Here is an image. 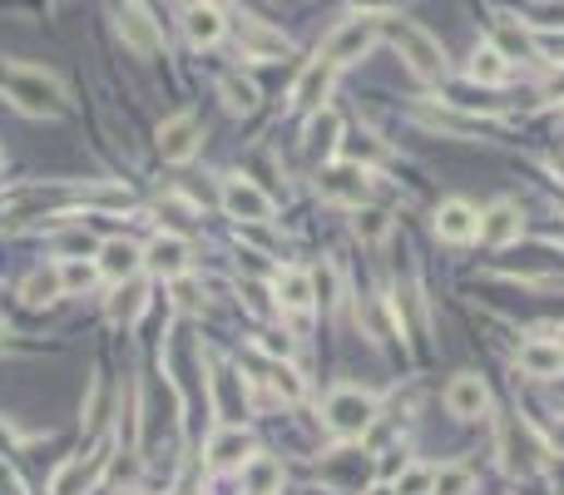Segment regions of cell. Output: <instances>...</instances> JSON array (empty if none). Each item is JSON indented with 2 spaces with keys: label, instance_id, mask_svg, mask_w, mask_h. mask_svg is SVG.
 <instances>
[{
  "label": "cell",
  "instance_id": "9a60e30c",
  "mask_svg": "<svg viewBox=\"0 0 564 495\" xmlns=\"http://www.w3.org/2000/svg\"><path fill=\"white\" fill-rule=\"evenodd\" d=\"M436 233L446 238V243H470V238H480V214L470 204H460V198H451L436 214Z\"/></svg>",
  "mask_w": 564,
  "mask_h": 495
},
{
  "label": "cell",
  "instance_id": "7402d4cb",
  "mask_svg": "<svg viewBox=\"0 0 564 495\" xmlns=\"http://www.w3.org/2000/svg\"><path fill=\"white\" fill-rule=\"evenodd\" d=\"M283 485V466L273 456H248L243 461V495H277Z\"/></svg>",
  "mask_w": 564,
  "mask_h": 495
},
{
  "label": "cell",
  "instance_id": "f546056e",
  "mask_svg": "<svg viewBox=\"0 0 564 495\" xmlns=\"http://www.w3.org/2000/svg\"><path fill=\"white\" fill-rule=\"evenodd\" d=\"M218 89H224V105L228 109H243V114H248V109L257 105V89L248 85V80H238V75H224V85H218Z\"/></svg>",
  "mask_w": 564,
  "mask_h": 495
},
{
  "label": "cell",
  "instance_id": "e575fe53",
  "mask_svg": "<svg viewBox=\"0 0 564 495\" xmlns=\"http://www.w3.org/2000/svg\"><path fill=\"white\" fill-rule=\"evenodd\" d=\"M64 253H95V238H89V233H70V238H64Z\"/></svg>",
  "mask_w": 564,
  "mask_h": 495
},
{
  "label": "cell",
  "instance_id": "484cf974",
  "mask_svg": "<svg viewBox=\"0 0 564 495\" xmlns=\"http://www.w3.org/2000/svg\"><path fill=\"white\" fill-rule=\"evenodd\" d=\"M139 313H144V288H139V282H119L115 302H109V317H115V323H134Z\"/></svg>",
  "mask_w": 564,
  "mask_h": 495
},
{
  "label": "cell",
  "instance_id": "277c9868",
  "mask_svg": "<svg viewBox=\"0 0 564 495\" xmlns=\"http://www.w3.org/2000/svg\"><path fill=\"white\" fill-rule=\"evenodd\" d=\"M376 45V15H351V21H341L337 31L327 35V45H322V60H332V65H351V60H362L367 50Z\"/></svg>",
  "mask_w": 564,
  "mask_h": 495
},
{
  "label": "cell",
  "instance_id": "4316f807",
  "mask_svg": "<svg viewBox=\"0 0 564 495\" xmlns=\"http://www.w3.org/2000/svg\"><path fill=\"white\" fill-rule=\"evenodd\" d=\"M95 278H99V263H85V258H64L60 263V288L64 292H85Z\"/></svg>",
  "mask_w": 564,
  "mask_h": 495
},
{
  "label": "cell",
  "instance_id": "60d3db41",
  "mask_svg": "<svg viewBox=\"0 0 564 495\" xmlns=\"http://www.w3.org/2000/svg\"><path fill=\"white\" fill-rule=\"evenodd\" d=\"M189 5H203V0H189Z\"/></svg>",
  "mask_w": 564,
  "mask_h": 495
},
{
  "label": "cell",
  "instance_id": "d6a6232c",
  "mask_svg": "<svg viewBox=\"0 0 564 495\" xmlns=\"http://www.w3.org/2000/svg\"><path fill=\"white\" fill-rule=\"evenodd\" d=\"M535 25H564V0H535Z\"/></svg>",
  "mask_w": 564,
  "mask_h": 495
},
{
  "label": "cell",
  "instance_id": "ab89813d",
  "mask_svg": "<svg viewBox=\"0 0 564 495\" xmlns=\"http://www.w3.org/2000/svg\"><path fill=\"white\" fill-rule=\"evenodd\" d=\"M0 352H5V333H0Z\"/></svg>",
  "mask_w": 564,
  "mask_h": 495
},
{
  "label": "cell",
  "instance_id": "f35d334b",
  "mask_svg": "<svg viewBox=\"0 0 564 495\" xmlns=\"http://www.w3.org/2000/svg\"><path fill=\"white\" fill-rule=\"evenodd\" d=\"M554 238H560V247H564V228H560V233H554Z\"/></svg>",
  "mask_w": 564,
  "mask_h": 495
},
{
  "label": "cell",
  "instance_id": "8d00e7d4",
  "mask_svg": "<svg viewBox=\"0 0 564 495\" xmlns=\"http://www.w3.org/2000/svg\"><path fill=\"white\" fill-rule=\"evenodd\" d=\"M372 495H396V491H392V485H376V491H372Z\"/></svg>",
  "mask_w": 564,
  "mask_h": 495
},
{
  "label": "cell",
  "instance_id": "9c48e42d",
  "mask_svg": "<svg viewBox=\"0 0 564 495\" xmlns=\"http://www.w3.org/2000/svg\"><path fill=\"white\" fill-rule=\"evenodd\" d=\"M144 268L154 273V278H183L189 273V243L183 238H173V233H159L149 247H144Z\"/></svg>",
  "mask_w": 564,
  "mask_h": 495
},
{
  "label": "cell",
  "instance_id": "3957f363",
  "mask_svg": "<svg viewBox=\"0 0 564 495\" xmlns=\"http://www.w3.org/2000/svg\"><path fill=\"white\" fill-rule=\"evenodd\" d=\"M327 426H332V436H341V442H351V436H362L367 426L376 421V401L367 397V391H357V387H341V391H332L327 397Z\"/></svg>",
  "mask_w": 564,
  "mask_h": 495
},
{
  "label": "cell",
  "instance_id": "d6986e66",
  "mask_svg": "<svg viewBox=\"0 0 564 495\" xmlns=\"http://www.w3.org/2000/svg\"><path fill=\"white\" fill-rule=\"evenodd\" d=\"M520 208L515 204H495L485 218H480V238H485L490 247H505V243H515L520 238Z\"/></svg>",
  "mask_w": 564,
  "mask_h": 495
},
{
  "label": "cell",
  "instance_id": "d4e9b609",
  "mask_svg": "<svg viewBox=\"0 0 564 495\" xmlns=\"http://www.w3.org/2000/svg\"><path fill=\"white\" fill-rule=\"evenodd\" d=\"M25 302H35V307H40V302H55L60 298V268H40V273H31V278H25Z\"/></svg>",
  "mask_w": 564,
  "mask_h": 495
},
{
  "label": "cell",
  "instance_id": "2e32d148",
  "mask_svg": "<svg viewBox=\"0 0 564 495\" xmlns=\"http://www.w3.org/2000/svg\"><path fill=\"white\" fill-rule=\"evenodd\" d=\"M119 35L134 45V55H154V50H159V31H154V21L139 11L134 0H124V5H119Z\"/></svg>",
  "mask_w": 564,
  "mask_h": 495
},
{
  "label": "cell",
  "instance_id": "e0dca14e",
  "mask_svg": "<svg viewBox=\"0 0 564 495\" xmlns=\"http://www.w3.org/2000/svg\"><path fill=\"white\" fill-rule=\"evenodd\" d=\"M520 372H530V377H560L564 372V342H544V337L525 342L520 347Z\"/></svg>",
  "mask_w": 564,
  "mask_h": 495
},
{
  "label": "cell",
  "instance_id": "836d02e7",
  "mask_svg": "<svg viewBox=\"0 0 564 495\" xmlns=\"http://www.w3.org/2000/svg\"><path fill=\"white\" fill-rule=\"evenodd\" d=\"M386 228H392V224H386V214H362V218H357V233H362L367 243H376Z\"/></svg>",
  "mask_w": 564,
  "mask_h": 495
},
{
  "label": "cell",
  "instance_id": "5b68a950",
  "mask_svg": "<svg viewBox=\"0 0 564 495\" xmlns=\"http://www.w3.org/2000/svg\"><path fill=\"white\" fill-rule=\"evenodd\" d=\"M501 456H505V471H515V475H530L544 466V446L530 436L525 421H505L501 426Z\"/></svg>",
  "mask_w": 564,
  "mask_h": 495
},
{
  "label": "cell",
  "instance_id": "6da1fadb",
  "mask_svg": "<svg viewBox=\"0 0 564 495\" xmlns=\"http://www.w3.org/2000/svg\"><path fill=\"white\" fill-rule=\"evenodd\" d=\"M5 99H11L21 114H60L64 109V85L55 75H45V70H31V65H11L5 70Z\"/></svg>",
  "mask_w": 564,
  "mask_h": 495
},
{
  "label": "cell",
  "instance_id": "1f68e13d",
  "mask_svg": "<svg viewBox=\"0 0 564 495\" xmlns=\"http://www.w3.org/2000/svg\"><path fill=\"white\" fill-rule=\"evenodd\" d=\"M470 481H476V475H470L466 466H446V471H436V491L431 495H470Z\"/></svg>",
  "mask_w": 564,
  "mask_h": 495
},
{
  "label": "cell",
  "instance_id": "7c38bea8",
  "mask_svg": "<svg viewBox=\"0 0 564 495\" xmlns=\"http://www.w3.org/2000/svg\"><path fill=\"white\" fill-rule=\"evenodd\" d=\"M238 45H243L248 60H277V55H288V35L267 31L257 15H243V21H238Z\"/></svg>",
  "mask_w": 564,
  "mask_h": 495
},
{
  "label": "cell",
  "instance_id": "ffe728a7",
  "mask_svg": "<svg viewBox=\"0 0 564 495\" xmlns=\"http://www.w3.org/2000/svg\"><path fill=\"white\" fill-rule=\"evenodd\" d=\"M183 31H189V40L203 50V45H218V40H224L228 25H224V15H218L214 5L203 0V5H189V15H183Z\"/></svg>",
  "mask_w": 564,
  "mask_h": 495
},
{
  "label": "cell",
  "instance_id": "52a82bcc",
  "mask_svg": "<svg viewBox=\"0 0 564 495\" xmlns=\"http://www.w3.org/2000/svg\"><path fill=\"white\" fill-rule=\"evenodd\" d=\"M224 208L233 218H243V224H267L273 218V198L248 179H224Z\"/></svg>",
  "mask_w": 564,
  "mask_h": 495
},
{
  "label": "cell",
  "instance_id": "44dd1931",
  "mask_svg": "<svg viewBox=\"0 0 564 495\" xmlns=\"http://www.w3.org/2000/svg\"><path fill=\"white\" fill-rule=\"evenodd\" d=\"M337 134H341V119L332 114V109H317V114L308 119V134H302V149L312 154V159H322V154L337 149Z\"/></svg>",
  "mask_w": 564,
  "mask_h": 495
},
{
  "label": "cell",
  "instance_id": "ba28073f",
  "mask_svg": "<svg viewBox=\"0 0 564 495\" xmlns=\"http://www.w3.org/2000/svg\"><path fill=\"white\" fill-rule=\"evenodd\" d=\"M199 140H203V130H199V119L193 114H173V119L159 124V154L169 164L193 159V154H199Z\"/></svg>",
  "mask_w": 564,
  "mask_h": 495
},
{
  "label": "cell",
  "instance_id": "4dcf8cb0",
  "mask_svg": "<svg viewBox=\"0 0 564 495\" xmlns=\"http://www.w3.org/2000/svg\"><path fill=\"white\" fill-rule=\"evenodd\" d=\"M267 382H273V391H283L288 401H298V397H302V377L292 372L288 362H267Z\"/></svg>",
  "mask_w": 564,
  "mask_h": 495
},
{
  "label": "cell",
  "instance_id": "5bb4252c",
  "mask_svg": "<svg viewBox=\"0 0 564 495\" xmlns=\"http://www.w3.org/2000/svg\"><path fill=\"white\" fill-rule=\"evenodd\" d=\"M332 80H337V65L332 60H317V65H308L298 75V85H292V105L308 109V114H317L322 99L332 95Z\"/></svg>",
  "mask_w": 564,
  "mask_h": 495
},
{
  "label": "cell",
  "instance_id": "7a4b0ae2",
  "mask_svg": "<svg viewBox=\"0 0 564 495\" xmlns=\"http://www.w3.org/2000/svg\"><path fill=\"white\" fill-rule=\"evenodd\" d=\"M386 35H392V45L401 50V60L421 80H446V50H441L436 35H427L421 25H411V21H392L386 25Z\"/></svg>",
  "mask_w": 564,
  "mask_h": 495
},
{
  "label": "cell",
  "instance_id": "8992f818",
  "mask_svg": "<svg viewBox=\"0 0 564 495\" xmlns=\"http://www.w3.org/2000/svg\"><path fill=\"white\" fill-rule=\"evenodd\" d=\"M317 189H322V198H332V204L357 208L367 198V169L362 164H327L322 179H317Z\"/></svg>",
  "mask_w": 564,
  "mask_h": 495
},
{
  "label": "cell",
  "instance_id": "83f0119b",
  "mask_svg": "<svg viewBox=\"0 0 564 495\" xmlns=\"http://www.w3.org/2000/svg\"><path fill=\"white\" fill-rule=\"evenodd\" d=\"M392 491L396 495H431L436 491V471H427V466H406V471L396 475Z\"/></svg>",
  "mask_w": 564,
  "mask_h": 495
},
{
  "label": "cell",
  "instance_id": "30bf717a",
  "mask_svg": "<svg viewBox=\"0 0 564 495\" xmlns=\"http://www.w3.org/2000/svg\"><path fill=\"white\" fill-rule=\"evenodd\" d=\"M139 268H144V253H139L129 238H109L105 247H99V278H109L119 288V282H134Z\"/></svg>",
  "mask_w": 564,
  "mask_h": 495
},
{
  "label": "cell",
  "instance_id": "603a6c76",
  "mask_svg": "<svg viewBox=\"0 0 564 495\" xmlns=\"http://www.w3.org/2000/svg\"><path fill=\"white\" fill-rule=\"evenodd\" d=\"M214 387H218V416L238 426V421L248 416V401H243V382H238V372H228V366H224V372L214 377Z\"/></svg>",
  "mask_w": 564,
  "mask_h": 495
},
{
  "label": "cell",
  "instance_id": "8fae6325",
  "mask_svg": "<svg viewBox=\"0 0 564 495\" xmlns=\"http://www.w3.org/2000/svg\"><path fill=\"white\" fill-rule=\"evenodd\" d=\"M446 407H451V416H460V421L485 416V407H490V387L476 377V372H460V377L446 387Z\"/></svg>",
  "mask_w": 564,
  "mask_h": 495
},
{
  "label": "cell",
  "instance_id": "4fadbf2b",
  "mask_svg": "<svg viewBox=\"0 0 564 495\" xmlns=\"http://www.w3.org/2000/svg\"><path fill=\"white\" fill-rule=\"evenodd\" d=\"M273 292H277V307H283V313H298V317H308L312 302H317V282H312L302 268H283V273H277Z\"/></svg>",
  "mask_w": 564,
  "mask_h": 495
},
{
  "label": "cell",
  "instance_id": "cb8c5ba5",
  "mask_svg": "<svg viewBox=\"0 0 564 495\" xmlns=\"http://www.w3.org/2000/svg\"><path fill=\"white\" fill-rule=\"evenodd\" d=\"M505 75H511V65H505L501 45H480V50L470 55V80H476V85H501Z\"/></svg>",
  "mask_w": 564,
  "mask_h": 495
},
{
  "label": "cell",
  "instance_id": "74e56055",
  "mask_svg": "<svg viewBox=\"0 0 564 495\" xmlns=\"http://www.w3.org/2000/svg\"><path fill=\"white\" fill-rule=\"evenodd\" d=\"M554 446H560V451H564V431H554Z\"/></svg>",
  "mask_w": 564,
  "mask_h": 495
},
{
  "label": "cell",
  "instance_id": "ac0fdd59",
  "mask_svg": "<svg viewBox=\"0 0 564 495\" xmlns=\"http://www.w3.org/2000/svg\"><path fill=\"white\" fill-rule=\"evenodd\" d=\"M248 431L243 426H228V431H218L214 442H208V466L214 471H233V466H243L248 461Z\"/></svg>",
  "mask_w": 564,
  "mask_h": 495
},
{
  "label": "cell",
  "instance_id": "d590c367",
  "mask_svg": "<svg viewBox=\"0 0 564 495\" xmlns=\"http://www.w3.org/2000/svg\"><path fill=\"white\" fill-rule=\"evenodd\" d=\"M179 302H183V307H189V313H193V307H199V292H193L189 282H183V288H179Z\"/></svg>",
  "mask_w": 564,
  "mask_h": 495
},
{
  "label": "cell",
  "instance_id": "f1b7e54d",
  "mask_svg": "<svg viewBox=\"0 0 564 495\" xmlns=\"http://www.w3.org/2000/svg\"><path fill=\"white\" fill-rule=\"evenodd\" d=\"M85 204L109 208V214H124L134 198H129V189H119V183H99V189H89V194H85Z\"/></svg>",
  "mask_w": 564,
  "mask_h": 495
}]
</instances>
